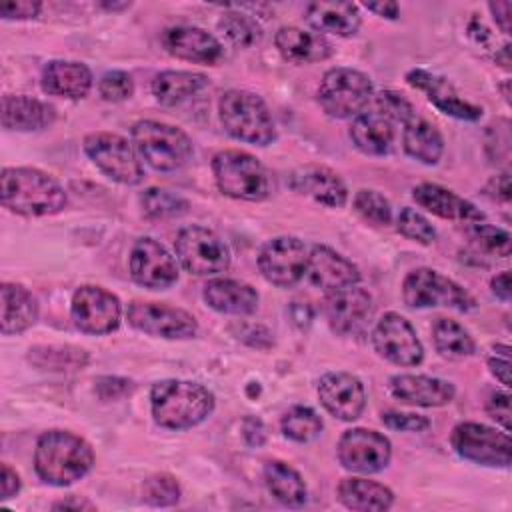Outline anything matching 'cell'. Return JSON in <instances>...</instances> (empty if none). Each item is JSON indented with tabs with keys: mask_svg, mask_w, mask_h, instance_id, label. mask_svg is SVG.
I'll list each match as a JSON object with an SVG mask.
<instances>
[{
	"mask_svg": "<svg viewBox=\"0 0 512 512\" xmlns=\"http://www.w3.org/2000/svg\"><path fill=\"white\" fill-rule=\"evenodd\" d=\"M264 484L268 492L284 506L300 508L308 500V488L296 468L284 460H268L264 464Z\"/></svg>",
	"mask_w": 512,
	"mask_h": 512,
	"instance_id": "obj_34",
	"label": "cell"
},
{
	"mask_svg": "<svg viewBox=\"0 0 512 512\" xmlns=\"http://www.w3.org/2000/svg\"><path fill=\"white\" fill-rule=\"evenodd\" d=\"M402 298L410 308H452L458 312L476 308V300L468 290L432 268L408 272L402 282Z\"/></svg>",
	"mask_w": 512,
	"mask_h": 512,
	"instance_id": "obj_8",
	"label": "cell"
},
{
	"mask_svg": "<svg viewBox=\"0 0 512 512\" xmlns=\"http://www.w3.org/2000/svg\"><path fill=\"white\" fill-rule=\"evenodd\" d=\"M364 8L374 12L376 16L388 18V20H396L400 16V6L396 2L390 0H380V2H364Z\"/></svg>",
	"mask_w": 512,
	"mask_h": 512,
	"instance_id": "obj_56",
	"label": "cell"
},
{
	"mask_svg": "<svg viewBox=\"0 0 512 512\" xmlns=\"http://www.w3.org/2000/svg\"><path fill=\"white\" fill-rule=\"evenodd\" d=\"M56 118L54 106L24 94H6L2 98V126L6 130L32 132L48 128Z\"/></svg>",
	"mask_w": 512,
	"mask_h": 512,
	"instance_id": "obj_29",
	"label": "cell"
},
{
	"mask_svg": "<svg viewBox=\"0 0 512 512\" xmlns=\"http://www.w3.org/2000/svg\"><path fill=\"white\" fill-rule=\"evenodd\" d=\"M320 404L338 420H356L366 406V390L350 372H328L318 380Z\"/></svg>",
	"mask_w": 512,
	"mask_h": 512,
	"instance_id": "obj_19",
	"label": "cell"
},
{
	"mask_svg": "<svg viewBox=\"0 0 512 512\" xmlns=\"http://www.w3.org/2000/svg\"><path fill=\"white\" fill-rule=\"evenodd\" d=\"M376 106H378V112L384 114L392 122H402L404 124L406 120H410L416 114L414 106L402 94H398L394 90L378 92Z\"/></svg>",
	"mask_w": 512,
	"mask_h": 512,
	"instance_id": "obj_46",
	"label": "cell"
},
{
	"mask_svg": "<svg viewBox=\"0 0 512 512\" xmlns=\"http://www.w3.org/2000/svg\"><path fill=\"white\" fill-rule=\"evenodd\" d=\"M306 22L318 34L354 36L360 28V12L352 2H310L306 6Z\"/></svg>",
	"mask_w": 512,
	"mask_h": 512,
	"instance_id": "obj_30",
	"label": "cell"
},
{
	"mask_svg": "<svg viewBox=\"0 0 512 512\" xmlns=\"http://www.w3.org/2000/svg\"><path fill=\"white\" fill-rule=\"evenodd\" d=\"M488 10L492 12L496 24L500 26V30L504 34L510 32V12H512V4L508 0H500V2H490Z\"/></svg>",
	"mask_w": 512,
	"mask_h": 512,
	"instance_id": "obj_54",
	"label": "cell"
},
{
	"mask_svg": "<svg viewBox=\"0 0 512 512\" xmlns=\"http://www.w3.org/2000/svg\"><path fill=\"white\" fill-rule=\"evenodd\" d=\"M222 128L236 140L268 146L276 138V126L264 100L248 90H226L218 100Z\"/></svg>",
	"mask_w": 512,
	"mask_h": 512,
	"instance_id": "obj_5",
	"label": "cell"
},
{
	"mask_svg": "<svg viewBox=\"0 0 512 512\" xmlns=\"http://www.w3.org/2000/svg\"><path fill=\"white\" fill-rule=\"evenodd\" d=\"M432 340L440 356L448 360L468 358L476 350V344L470 332L452 318H438L432 324Z\"/></svg>",
	"mask_w": 512,
	"mask_h": 512,
	"instance_id": "obj_37",
	"label": "cell"
},
{
	"mask_svg": "<svg viewBox=\"0 0 512 512\" xmlns=\"http://www.w3.org/2000/svg\"><path fill=\"white\" fill-rule=\"evenodd\" d=\"M494 60H496L502 68L510 70V44H504V46L494 54Z\"/></svg>",
	"mask_w": 512,
	"mask_h": 512,
	"instance_id": "obj_59",
	"label": "cell"
},
{
	"mask_svg": "<svg viewBox=\"0 0 512 512\" xmlns=\"http://www.w3.org/2000/svg\"><path fill=\"white\" fill-rule=\"evenodd\" d=\"M134 388V384L126 378H118V376H102L96 380V394L102 400H116L122 398L126 394H130Z\"/></svg>",
	"mask_w": 512,
	"mask_h": 512,
	"instance_id": "obj_49",
	"label": "cell"
},
{
	"mask_svg": "<svg viewBox=\"0 0 512 512\" xmlns=\"http://www.w3.org/2000/svg\"><path fill=\"white\" fill-rule=\"evenodd\" d=\"M54 510H94V506L86 500H78V498H66V500H60L52 506Z\"/></svg>",
	"mask_w": 512,
	"mask_h": 512,
	"instance_id": "obj_58",
	"label": "cell"
},
{
	"mask_svg": "<svg viewBox=\"0 0 512 512\" xmlns=\"http://www.w3.org/2000/svg\"><path fill=\"white\" fill-rule=\"evenodd\" d=\"M218 28L238 48H250L262 36L258 22L252 16L242 14V12H226L220 18Z\"/></svg>",
	"mask_w": 512,
	"mask_h": 512,
	"instance_id": "obj_40",
	"label": "cell"
},
{
	"mask_svg": "<svg viewBox=\"0 0 512 512\" xmlns=\"http://www.w3.org/2000/svg\"><path fill=\"white\" fill-rule=\"evenodd\" d=\"M468 236L484 252H490L494 256H502V258L510 256L512 238L506 230H502L498 226H490L486 222H476L468 228Z\"/></svg>",
	"mask_w": 512,
	"mask_h": 512,
	"instance_id": "obj_42",
	"label": "cell"
},
{
	"mask_svg": "<svg viewBox=\"0 0 512 512\" xmlns=\"http://www.w3.org/2000/svg\"><path fill=\"white\" fill-rule=\"evenodd\" d=\"M242 430H244V438L250 446H260L264 444V438H266V432H264V426L258 418H246L244 424H242Z\"/></svg>",
	"mask_w": 512,
	"mask_h": 512,
	"instance_id": "obj_55",
	"label": "cell"
},
{
	"mask_svg": "<svg viewBox=\"0 0 512 512\" xmlns=\"http://www.w3.org/2000/svg\"><path fill=\"white\" fill-rule=\"evenodd\" d=\"M374 96L370 78L354 68L336 66L324 72L318 86V102L332 118H356Z\"/></svg>",
	"mask_w": 512,
	"mask_h": 512,
	"instance_id": "obj_7",
	"label": "cell"
},
{
	"mask_svg": "<svg viewBox=\"0 0 512 512\" xmlns=\"http://www.w3.org/2000/svg\"><path fill=\"white\" fill-rule=\"evenodd\" d=\"M98 92L108 102H122V100L130 98L134 92L132 76L124 70H110L100 76Z\"/></svg>",
	"mask_w": 512,
	"mask_h": 512,
	"instance_id": "obj_45",
	"label": "cell"
},
{
	"mask_svg": "<svg viewBox=\"0 0 512 512\" xmlns=\"http://www.w3.org/2000/svg\"><path fill=\"white\" fill-rule=\"evenodd\" d=\"M102 8H106V10H124V8H130V2H120V4H116V2H102L100 4Z\"/></svg>",
	"mask_w": 512,
	"mask_h": 512,
	"instance_id": "obj_60",
	"label": "cell"
},
{
	"mask_svg": "<svg viewBox=\"0 0 512 512\" xmlns=\"http://www.w3.org/2000/svg\"><path fill=\"white\" fill-rule=\"evenodd\" d=\"M202 298L220 314L246 316L258 308V292L250 284L234 278L208 280L202 290Z\"/></svg>",
	"mask_w": 512,
	"mask_h": 512,
	"instance_id": "obj_28",
	"label": "cell"
},
{
	"mask_svg": "<svg viewBox=\"0 0 512 512\" xmlns=\"http://www.w3.org/2000/svg\"><path fill=\"white\" fill-rule=\"evenodd\" d=\"M74 326L84 334H108L118 328L122 306L116 294L102 286H80L72 296L70 306Z\"/></svg>",
	"mask_w": 512,
	"mask_h": 512,
	"instance_id": "obj_14",
	"label": "cell"
},
{
	"mask_svg": "<svg viewBox=\"0 0 512 512\" xmlns=\"http://www.w3.org/2000/svg\"><path fill=\"white\" fill-rule=\"evenodd\" d=\"M372 344L378 356L396 366H416L424 358V348L412 324L396 314L386 312L372 330Z\"/></svg>",
	"mask_w": 512,
	"mask_h": 512,
	"instance_id": "obj_16",
	"label": "cell"
},
{
	"mask_svg": "<svg viewBox=\"0 0 512 512\" xmlns=\"http://www.w3.org/2000/svg\"><path fill=\"white\" fill-rule=\"evenodd\" d=\"M382 422L384 426L392 428V430H400V432H422L426 428H430V420L422 414H410V412H384L382 414Z\"/></svg>",
	"mask_w": 512,
	"mask_h": 512,
	"instance_id": "obj_47",
	"label": "cell"
},
{
	"mask_svg": "<svg viewBox=\"0 0 512 512\" xmlns=\"http://www.w3.org/2000/svg\"><path fill=\"white\" fill-rule=\"evenodd\" d=\"M396 230L420 244H430L436 240V230L434 226L428 222L426 216H422L418 210L404 206L398 216H396Z\"/></svg>",
	"mask_w": 512,
	"mask_h": 512,
	"instance_id": "obj_43",
	"label": "cell"
},
{
	"mask_svg": "<svg viewBox=\"0 0 512 512\" xmlns=\"http://www.w3.org/2000/svg\"><path fill=\"white\" fill-rule=\"evenodd\" d=\"M338 500L356 512H380L388 510L394 502V494L388 486L368 478H344L338 484Z\"/></svg>",
	"mask_w": 512,
	"mask_h": 512,
	"instance_id": "obj_33",
	"label": "cell"
},
{
	"mask_svg": "<svg viewBox=\"0 0 512 512\" xmlns=\"http://www.w3.org/2000/svg\"><path fill=\"white\" fill-rule=\"evenodd\" d=\"M340 464L358 474H376L384 470L392 456L390 440L370 428L346 430L336 446Z\"/></svg>",
	"mask_w": 512,
	"mask_h": 512,
	"instance_id": "obj_15",
	"label": "cell"
},
{
	"mask_svg": "<svg viewBox=\"0 0 512 512\" xmlns=\"http://www.w3.org/2000/svg\"><path fill=\"white\" fill-rule=\"evenodd\" d=\"M162 44L168 54L194 62V64H218L224 56V48L216 36L198 26H172L162 34Z\"/></svg>",
	"mask_w": 512,
	"mask_h": 512,
	"instance_id": "obj_21",
	"label": "cell"
},
{
	"mask_svg": "<svg viewBox=\"0 0 512 512\" xmlns=\"http://www.w3.org/2000/svg\"><path fill=\"white\" fill-rule=\"evenodd\" d=\"M42 4L40 2H30V0H6L0 2V16L6 20H26L38 16Z\"/></svg>",
	"mask_w": 512,
	"mask_h": 512,
	"instance_id": "obj_51",
	"label": "cell"
},
{
	"mask_svg": "<svg viewBox=\"0 0 512 512\" xmlns=\"http://www.w3.org/2000/svg\"><path fill=\"white\" fill-rule=\"evenodd\" d=\"M486 192L500 202H510V174L502 172L496 178H492L486 186Z\"/></svg>",
	"mask_w": 512,
	"mask_h": 512,
	"instance_id": "obj_53",
	"label": "cell"
},
{
	"mask_svg": "<svg viewBox=\"0 0 512 512\" xmlns=\"http://www.w3.org/2000/svg\"><path fill=\"white\" fill-rule=\"evenodd\" d=\"M486 412L492 420H496L504 432H510V394L508 392H492L486 400Z\"/></svg>",
	"mask_w": 512,
	"mask_h": 512,
	"instance_id": "obj_48",
	"label": "cell"
},
{
	"mask_svg": "<svg viewBox=\"0 0 512 512\" xmlns=\"http://www.w3.org/2000/svg\"><path fill=\"white\" fill-rule=\"evenodd\" d=\"M350 140L352 144L368 156H384L392 150L396 130L394 122L388 120L384 114L376 112H362L350 124Z\"/></svg>",
	"mask_w": 512,
	"mask_h": 512,
	"instance_id": "obj_31",
	"label": "cell"
},
{
	"mask_svg": "<svg viewBox=\"0 0 512 512\" xmlns=\"http://www.w3.org/2000/svg\"><path fill=\"white\" fill-rule=\"evenodd\" d=\"M212 172L218 190L234 200L262 202L274 190L272 174L244 150H220L212 158Z\"/></svg>",
	"mask_w": 512,
	"mask_h": 512,
	"instance_id": "obj_4",
	"label": "cell"
},
{
	"mask_svg": "<svg viewBox=\"0 0 512 512\" xmlns=\"http://www.w3.org/2000/svg\"><path fill=\"white\" fill-rule=\"evenodd\" d=\"M18 490H20V476L8 464H2V472H0V498L8 500L14 494H18Z\"/></svg>",
	"mask_w": 512,
	"mask_h": 512,
	"instance_id": "obj_52",
	"label": "cell"
},
{
	"mask_svg": "<svg viewBox=\"0 0 512 512\" xmlns=\"http://www.w3.org/2000/svg\"><path fill=\"white\" fill-rule=\"evenodd\" d=\"M274 44L284 60L296 64L322 62L332 56V44L326 40V36L298 26L278 28Z\"/></svg>",
	"mask_w": 512,
	"mask_h": 512,
	"instance_id": "obj_27",
	"label": "cell"
},
{
	"mask_svg": "<svg viewBox=\"0 0 512 512\" xmlns=\"http://www.w3.org/2000/svg\"><path fill=\"white\" fill-rule=\"evenodd\" d=\"M450 444L454 452L474 464L506 468L512 458V442L508 432H500L480 422H460L452 428Z\"/></svg>",
	"mask_w": 512,
	"mask_h": 512,
	"instance_id": "obj_11",
	"label": "cell"
},
{
	"mask_svg": "<svg viewBox=\"0 0 512 512\" xmlns=\"http://www.w3.org/2000/svg\"><path fill=\"white\" fill-rule=\"evenodd\" d=\"M306 276L316 288L324 290L326 294L360 282L358 266L324 244H316L310 248Z\"/></svg>",
	"mask_w": 512,
	"mask_h": 512,
	"instance_id": "obj_20",
	"label": "cell"
},
{
	"mask_svg": "<svg viewBox=\"0 0 512 512\" xmlns=\"http://www.w3.org/2000/svg\"><path fill=\"white\" fill-rule=\"evenodd\" d=\"M490 288H492V294L496 296V298H500V300H504V302H508L510 300V296H512V288H510V272H500V274H496L494 278H492V282H490Z\"/></svg>",
	"mask_w": 512,
	"mask_h": 512,
	"instance_id": "obj_57",
	"label": "cell"
},
{
	"mask_svg": "<svg viewBox=\"0 0 512 512\" xmlns=\"http://www.w3.org/2000/svg\"><path fill=\"white\" fill-rule=\"evenodd\" d=\"M140 204L144 214L154 220L176 218L188 210V202L182 196L164 188H146L140 194Z\"/></svg>",
	"mask_w": 512,
	"mask_h": 512,
	"instance_id": "obj_39",
	"label": "cell"
},
{
	"mask_svg": "<svg viewBox=\"0 0 512 512\" xmlns=\"http://www.w3.org/2000/svg\"><path fill=\"white\" fill-rule=\"evenodd\" d=\"M84 152L110 180L126 186L140 184L144 168L132 142L112 132H92L84 138Z\"/></svg>",
	"mask_w": 512,
	"mask_h": 512,
	"instance_id": "obj_9",
	"label": "cell"
},
{
	"mask_svg": "<svg viewBox=\"0 0 512 512\" xmlns=\"http://www.w3.org/2000/svg\"><path fill=\"white\" fill-rule=\"evenodd\" d=\"M354 210L374 226H388L392 222V206L378 192L370 188H362L354 194Z\"/></svg>",
	"mask_w": 512,
	"mask_h": 512,
	"instance_id": "obj_41",
	"label": "cell"
},
{
	"mask_svg": "<svg viewBox=\"0 0 512 512\" xmlns=\"http://www.w3.org/2000/svg\"><path fill=\"white\" fill-rule=\"evenodd\" d=\"M402 144L406 154L422 164H436L444 152V138L438 128L418 114L404 122Z\"/></svg>",
	"mask_w": 512,
	"mask_h": 512,
	"instance_id": "obj_35",
	"label": "cell"
},
{
	"mask_svg": "<svg viewBox=\"0 0 512 512\" xmlns=\"http://www.w3.org/2000/svg\"><path fill=\"white\" fill-rule=\"evenodd\" d=\"M374 312L368 290L358 284L328 292L324 298V316L334 334L346 336L362 330Z\"/></svg>",
	"mask_w": 512,
	"mask_h": 512,
	"instance_id": "obj_18",
	"label": "cell"
},
{
	"mask_svg": "<svg viewBox=\"0 0 512 512\" xmlns=\"http://www.w3.org/2000/svg\"><path fill=\"white\" fill-rule=\"evenodd\" d=\"M488 368L504 388H510V346L496 344L494 354L488 358Z\"/></svg>",
	"mask_w": 512,
	"mask_h": 512,
	"instance_id": "obj_50",
	"label": "cell"
},
{
	"mask_svg": "<svg viewBox=\"0 0 512 512\" xmlns=\"http://www.w3.org/2000/svg\"><path fill=\"white\" fill-rule=\"evenodd\" d=\"M2 296V316L0 330L4 336L20 334L28 330L38 318V302L28 288L14 282H4L0 286Z\"/></svg>",
	"mask_w": 512,
	"mask_h": 512,
	"instance_id": "obj_32",
	"label": "cell"
},
{
	"mask_svg": "<svg viewBox=\"0 0 512 512\" xmlns=\"http://www.w3.org/2000/svg\"><path fill=\"white\" fill-rule=\"evenodd\" d=\"M412 198L420 208H424L444 220H456V222H468V224L486 220L484 212L480 208H476L470 200L458 196L456 192H452L440 184L422 182V184L414 186Z\"/></svg>",
	"mask_w": 512,
	"mask_h": 512,
	"instance_id": "obj_23",
	"label": "cell"
},
{
	"mask_svg": "<svg viewBox=\"0 0 512 512\" xmlns=\"http://www.w3.org/2000/svg\"><path fill=\"white\" fill-rule=\"evenodd\" d=\"M174 250L182 268L194 276H216L230 266L228 246L204 226L182 228L174 240Z\"/></svg>",
	"mask_w": 512,
	"mask_h": 512,
	"instance_id": "obj_10",
	"label": "cell"
},
{
	"mask_svg": "<svg viewBox=\"0 0 512 512\" xmlns=\"http://www.w3.org/2000/svg\"><path fill=\"white\" fill-rule=\"evenodd\" d=\"M128 266L132 280L150 290H164L178 280V264L174 256L148 236L134 242Z\"/></svg>",
	"mask_w": 512,
	"mask_h": 512,
	"instance_id": "obj_17",
	"label": "cell"
},
{
	"mask_svg": "<svg viewBox=\"0 0 512 512\" xmlns=\"http://www.w3.org/2000/svg\"><path fill=\"white\" fill-rule=\"evenodd\" d=\"M280 428H282V434L294 442H310L322 432L324 422L316 410H312L310 406L298 404L284 412L280 420Z\"/></svg>",
	"mask_w": 512,
	"mask_h": 512,
	"instance_id": "obj_38",
	"label": "cell"
},
{
	"mask_svg": "<svg viewBox=\"0 0 512 512\" xmlns=\"http://www.w3.org/2000/svg\"><path fill=\"white\" fill-rule=\"evenodd\" d=\"M0 200L4 208L20 216H50L64 210L66 192L38 168H4Z\"/></svg>",
	"mask_w": 512,
	"mask_h": 512,
	"instance_id": "obj_3",
	"label": "cell"
},
{
	"mask_svg": "<svg viewBox=\"0 0 512 512\" xmlns=\"http://www.w3.org/2000/svg\"><path fill=\"white\" fill-rule=\"evenodd\" d=\"M206 76L188 70H164L152 80V94L164 106H174L206 86Z\"/></svg>",
	"mask_w": 512,
	"mask_h": 512,
	"instance_id": "obj_36",
	"label": "cell"
},
{
	"mask_svg": "<svg viewBox=\"0 0 512 512\" xmlns=\"http://www.w3.org/2000/svg\"><path fill=\"white\" fill-rule=\"evenodd\" d=\"M152 418L168 430H186L204 422L214 410V394L190 380H160L150 390Z\"/></svg>",
	"mask_w": 512,
	"mask_h": 512,
	"instance_id": "obj_2",
	"label": "cell"
},
{
	"mask_svg": "<svg viewBox=\"0 0 512 512\" xmlns=\"http://www.w3.org/2000/svg\"><path fill=\"white\" fill-rule=\"evenodd\" d=\"M40 86L50 96L78 100L92 88V72L82 62L52 60L42 68Z\"/></svg>",
	"mask_w": 512,
	"mask_h": 512,
	"instance_id": "obj_26",
	"label": "cell"
},
{
	"mask_svg": "<svg viewBox=\"0 0 512 512\" xmlns=\"http://www.w3.org/2000/svg\"><path fill=\"white\" fill-rule=\"evenodd\" d=\"M406 80L410 86L422 90L428 96V100L448 116H454L458 120H478L482 116L480 106L464 100L448 80L436 74L416 68L406 74Z\"/></svg>",
	"mask_w": 512,
	"mask_h": 512,
	"instance_id": "obj_24",
	"label": "cell"
},
{
	"mask_svg": "<svg viewBox=\"0 0 512 512\" xmlns=\"http://www.w3.org/2000/svg\"><path fill=\"white\" fill-rule=\"evenodd\" d=\"M126 320L138 332L168 340H186L198 332L196 318L190 312L162 302L134 300L128 304Z\"/></svg>",
	"mask_w": 512,
	"mask_h": 512,
	"instance_id": "obj_12",
	"label": "cell"
},
{
	"mask_svg": "<svg viewBox=\"0 0 512 512\" xmlns=\"http://www.w3.org/2000/svg\"><path fill=\"white\" fill-rule=\"evenodd\" d=\"M94 466L92 446L74 432L48 430L34 450L36 474L52 486H68L84 478Z\"/></svg>",
	"mask_w": 512,
	"mask_h": 512,
	"instance_id": "obj_1",
	"label": "cell"
},
{
	"mask_svg": "<svg viewBox=\"0 0 512 512\" xmlns=\"http://www.w3.org/2000/svg\"><path fill=\"white\" fill-rule=\"evenodd\" d=\"M390 394L410 406L434 408L454 400V384L426 374H396L390 378Z\"/></svg>",
	"mask_w": 512,
	"mask_h": 512,
	"instance_id": "obj_22",
	"label": "cell"
},
{
	"mask_svg": "<svg viewBox=\"0 0 512 512\" xmlns=\"http://www.w3.org/2000/svg\"><path fill=\"white\" fill-rule=\"evenodd\" d=\"M130 132L138 156L154 170L172 172L186 166L192 158V142L178 126L158 120H140Z\"/></svg>",
	"mask_w": 512,
	"mask_h": 512,
	"instance_id": "obj_6",
	"label": "cell"
},
{
	"mask_svg": "<svg viewBox=\"0 0 512 512\" xmlns=\"http://www.w3.org/2000/svg\"><path fill=\"white\" fill-rule=\"evenodd\" d=\"M142 494L152 506H172L180 500V486L170 474H154L144 480Z\"/></svg>",
	"mask_w": 512,
	"mask_h": 512,
	"instance_id": "obj_44",
	"label": "cell"
},
{
	"mask_svg": "<svg viewBox=\"0 0 512 512\" xmlns=\"http://www.w3.org/2000/svg\"><path fill=\"white\" fill-rule=\"evenodd\" d=\"M308 252L310 250L296 236L272 238L258 254V270L266 282L278 288H290L304 278Z\"/></svg>",
	"mask_w": 512,
	"mask_h": 512,
	"instance_id": "obj_13",
	"label": "cell"
},
{
	"mask_svg": "<svg viewBox=\"0 0 512 512\" xmlns=\"http://www.w3.org/2000/svg\"><path fill=\"white\" fill-rule=\"evenodd\" d=\"M290 186L328 208H342L348 200L344 180L334 170L318 164H308L294 170L290 176Z\"/></svg>",
	"mask_w": 512,
	"mask_h": 512,
	"instance_id": "obj_25",
	"label": "cell"
}]
</instances>
